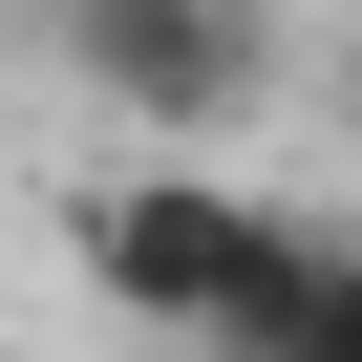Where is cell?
<instances>
[{
    "mask_svg": "<svg viewBox=\"0 0 362 362\" xmlns=\"http://www.w3.org/2000/svg\"><path fill=\"white\" fill-rule=\"evenodd\" d=\"M341 214H298V192H256V170H86L64 192V256H86V298L107 320H149V341H235L298 256H320Z\"/></svg>",
    "mask_w": 362,
    "mask_h": 362,
    "instance_id": "cell-1",
    "label": "cell"
},
{
    "mask_svg": "<svg viewBox=\"0 0 362 362\" xmlns=\"http://www.w3.org/2000/svg\"><path fill=\"white\" fill-rule=\"evenodd\" d=\"M277 22H256V0H64V86L86 107H128L149 128V170H214L256 107H277Z\"/></svg>",
    "mask_w": 362,
    "mask_h": 362,
    "instance_id": "cell-2",
    "label": "cell"
},
{
    "mask_svg": "<svg viewBox=\"0 0 362 362\" xmlns=\"http://www.w3.org/2000/svg\"><path fill=\"white\" fill-rule=\"evenodd\" d=\"M214 362H362V235H320V256H298L235 341H214Z\"/></svg>",
    "mask_w": 362,
    "mask_h": 362,
    "instance_id": "cell-3",
    "label": "cell"
}]
</instances>
